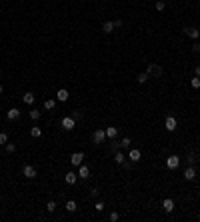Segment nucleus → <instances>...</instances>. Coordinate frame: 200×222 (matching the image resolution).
Instances as JSON below:
<instances>
[{
    "instance_id": "1",
    "label": "nucleus",
    "mask_w": 200,
    "mask_h": 222,
    "mask_svg": "<svg viewBox=\"0 0 200 222\" xmlns=\"http://www.w3.org/2000/svg\"><path fill=\"white\" fill-rule=\"evenodd\" d=\"M74 126H76V118L74 116H64L62 118V128H64V130H74Z\"/></svg>"
},
{
    "instance_id": "2",
    "label": "nucleus",
    "mask_w": 200,
    "mask_h": 222,
    "mask_svg": "<svg viewBox=\"0 0 200 222\" xmlns=\"http://www.w3.org/2000/svg\"><path fill=\"white\" fill-rule=\"evenodd\" d=\"M178 164H180V158H178L176 154H170L168 158H166V166L170 170H174V168H178Z\"/></svg>"
},
{
    "instance_id": "3",
    "label": "nucleus",
    "mask_w": 200,
    "mask_h": 222,
    "mask_svg": "<svg viewBox=\"0 0 200 222\" xmlns=\"http://www.w3.org/2000/svg\"><path fill=\"white\" fill-rule=\"evenodd\" d=\"M84 160V152H74V154L70 156V164L72 166H80Z\"/></svg>"
},
{
    "instance_id": "4",
    "label": "nucleus",
    "mask_w": 200,
    "mask_h": 222,
    "mask_svg": "<svg viewBox=\"0 0 200 222\" xmlns=\"http://www.w3.org/2000/svg\"><path fill=\"white\" fill-rule=\"evenodd\" d=\"M22 176H24V178H36V168L30 166V164H26V166L22 168Z\"/></svg>"
},
{
    "instance_id": "5",
    "label": "nucleus",
    "mask_w": 200,
    "mask_h": 222,
    "mask_svg": "<svg viewBox=\"0 0 200 222\" xmlns=\"http://www.w3.org/2000/svg\"><path fill=\"white\" fill-rule=\"evenodd\" d=\"M176 124H178V122H176V118H174V116H168L166 120H164V128H166L168 132H174V130H176Z\"/></svg>"
},
{
    "instance_id": "6",
    "label": "nucleus",
    "mask_w": 200,
    "mask_h": 222,
    "mask_svg": "<svg viewBox=\"0 0 200 222\" xmlns=\"http://www.w3.org/2000/svg\"><path fill=\"white\" fill-rule=\"evenodd\" d=\"M146 74H154V76H162V68L158 64H148L146 68Z\"/></svg>"
},
{
    "instance_id": "7",
    "label": "nucleus",
    "mask_w": 200,
    "mask_h": 222,
    "mask_svg": "<svg viewBox=\"0 0 200 222\" xmlns=\"http://www.w3.org/2000/svg\"><path fill=\"white\" fill-rule=\"evenodd\" d=\"M92 140H94L96 144H102L106 140V130H96L94 134H92Z\"/></svg>"
},
{
    "instance_id": "8",
    "label": "nucleus",
    "mask_w": 200,
    "mask_h": 222,
    "mask_svg": "<svg viewBox=\"0 0 200 222\" xmlns=\"http://www.w3.org/2000/svg\"><path fill=\"white\" fill-rule=\"evenodd\" d=\"M162 208H164V212H166V214H170V212L174 210V200H172V198H164V200H162Z\"/></svg>"
},
{
    "instance_id": "9",
    "label": "nucleus",
    "mask_w": 200,
    "mask_h": 222,
    "mask_svg": "<svg viewBox=\"0 0 200 222\" xmlns=\"http://www.w3.org/2000/svg\"><path fill=\"white\" fill-rule=\"evenodd\" d=\"M88 176H90V168H88L86 164H80V168H78V178H82V180H86Z\"/></svg>"
},
{
    "instance_id": "10",
    "label": "nucleus",
    "mask_w": 200,
    "mask_h": 222,
    "mask_svg": "<svg viewBox=\"0 0 200 222\" xmlns=\"http://www.w3.org/2000/svg\"><path fill=\"white\" fill-rule=\"evenodd\" d=\"M140 156H142V152H140L138 148H130V152H128V158L132 160V162H138V160H140Z\"/></svg>"
},
{
    "instance_id": "11",
    "label": "nucleus",
    "mask_w": 200,
    "mask_h": 222,
    "mask_svg": "<svg viewBox=\"0 0 200 222\" xmlns=\"http://www.w3.org/2000/svg\"><path fill=\"white\" fill-rule=\"evenodd\" d=\"M184 178L186 180H194V178H196V168H194V166H188V168L184 170Z\"/></svg>"
},
{
    "instance_id": "12",
    "label": "nucleus",
    "mask_w": 200,
    "mask_h": 222,
    "mask_svg": "<svg viewBox=\"0 0 200 222\" xmlns=\"http://www.w3.org/2000/svg\"><path fill=\"white\" fill-rule=\"evenodd\" d=\"M56 100L58 102H66L68 100V90H66V88H60V90L56 92Z\"/></svg>"
},
{
    "instance_id": "13",
    "label": "nucleus",
    "mask_w": 200,
    "mask_h": 222,
    "mask_svg": "<svg viewBox=\"0 0 200 222\" xmlns=\"http://www.w3.org/2000/svg\"><path fill=\"white\" fill-rule=\"evenodd\" d=\"M64 180H66V184H76V180H78V174H74V172H68L66 176H64Z\"/></svg>"
},
{
    "instance_id": "14",
    "label": "nucleus",
    "mask_w": 200,
    "mask_h": 222,
    "mask_svg": "<svg viewBox=\"0 0 200 222\" xmlns=\"http://www.w3.org/2000/svg\"><path fill=\"white\" fill-rule=\"evenodd\" d=\"M184 32L188 34L190 38H194V40H198V36H200V30H198V28H184Z\"/></svg>"
},
{
    "instance_id": "15",
    "label": "nucleus",
    "mask_w": 200,
    "mask_h": 222,
    "mask_svg": "<svg viewBox=\"0 0 200 222\" xmlns=\"http://www.w3.org/2000/svg\"><path fill=\"white\" fill-rule=\"evenodd\" d=\"M102 32L104 34H112L114 32V22H104L102 24Z\"/></svg>"
},
{
    "instance_id": "16",
    "label": "nucleus",
    "mask_w": 200,
    "mask_h": 222,
    "mask_svg": "<svg viewBox=\"0 0 200 222\" xmlns=\"http://www.w3.org/2000/svg\"><path fill=\"white\" fill-rule=\"evenodd\" d=\"M6 116L10 118V120H16V118L20 116V110H18V108H10V110L6 112Z\"/></svg>"
},
{
    "instance_id": "17",
    "label": "nucleus",
    "mask_w": 200,
    "mask_h": 222,
    "mask_svg": "<svg viewBox=\"0 0 200 222\" xmlns=\"http://www.w3.org/2000/svg\"><path fill=\"white\" fill-rule=\"evenodd\" d=\"M116 132H118V128L108 126V128H106V138H116Z\"/></svg>"
},
{
    "instance_id": "18",
    "label": "nucleus",
    "mask_w": 200,
    "mask_h": 222,
    "mask_svg": "<svg viewBox=\"0 0 200 222\" xmlns=\"http://www.w3.org/2000/svg\"><path fill=\"white\" fill-rule=\"evenodd\" d=\"M22 100L26 102V104H32V102L36 100V96H34V92H26V94L22 96Z\"/></svg>"
},
{
    "instance_id": "19",
    "label": "nucleus",
    "mask_w": 200,
    "mask_h": 222,
    "mask_svg": "<svg viewBox=\"0 0 200 222\" xmlns=\"http://www.w3.org/2000/svg\"><path fill=\"white\" fill-rule=\"evenodd\" d=\"M44 108L46 110H54V108H56V100H54V98H52V100H44Z\"/></svg>"
},
{
    "instance_id": "20",
    "label": "nucleus",
    "mask_w": 200,
    "mask_h": 222,
    "mask_svg": "<svg viewBox=\"0 0 200 222\" xmlns=\"http://www.w3.org/2000/svg\"><path fill=\"white\" fill-rule=\"evenodd\" d=\"M30 136H32V138H40V136H42V130H40L38 126H34V128H30Z\"/></svg>"
},
{
    "instance_id": "21",
    "label": "nucleus",
    "mask_w": 200,
    "mask_h": 222,
    "mask_svg": "<svg viewBox=\"0 0 200 222\" xmlns=\"http://www.w3.org/2000/svg\"><path fill=\"white\" fill-rule=\"evenodd\" d=\"M66 210L68 212H76V202H74V200H68V202H66Z\"/></svg>"
},
{
    "instance_id": "22",
    "label": "nucleus",
    "mask_w": 200,
    "mask_h": 222,
    "mask_svg": "<svg viewBox=\"0 0 200 222\" xmlns=\"http://www.w3.org/2000/svg\"><path fill=\"white\" fill-rule=\"evenodd\" d=\"M146 80H148V74H146V72H142V74H138V78H136V82H138V84H144Z\"/></svg>"
},
{
    "instance_id": "23",
    "label": "nucleus",
    "mask_w": 200,
    "mask_h": 222,
    "mask_svg": "<svg viewBox=\"0 0 200 222\" xmlns=\"http://www.w3.org/2000/svg\"><path fill=\"white\" fill-rule=\"evenodd\" d=\"M190 86L192 88H200V76H194V78L190 80Z\"/></svg>"
},
{
    "instance_id": "24",
    "label": "nucleus",
    "mask_w": 200,
    "mask_h": 222,
    "mask_svg": "<svg viewBox=\"0 0 200 222\" xmlns=\"http://www.w3.org/2000/svg\"><path fill=\"white\" fill-rule=\"evenodd\" d=\"M114 160H116V164H124V154H122V152H116Z\"/></svg>"
},
{
    "instance_id": "25",
    "label": "nucleus",
    "mask_w": 200,
    "mask_h": 222,
    "mask_svg": "<svg viewBox=\"0 0 200 222\" xmlns=\"http://www.w3.org/2000/svg\"><path fill=\"white\" fill-rule=\"evenodd\" d=\"M46 208H48L50 212H54V210H56V202H54V200H50V202L46 204Z\"/></svg>"
},
{
    "instance_id": "26",
    "label": "nucleus",
    "mask_w": 200,
    "mask_h": 222,
    "mask_svg": "<svg viewBox=\"0 0 200 222\" xmlns=\"http://www.w3.org/2000/svg\"><path fill=\"white\" fill-rule=\"evenodd\" d=\"M8 142V134L6 132H0V144H6Z\"/></svg>"
},
{
    "instance_id": "27",
    "label": "nucleus",
    "mask_w": 200,
    "mask_h": 222,
    "mask_svg": "<svg viewBox=\"0 0 200 222\" xmlns=\"http://www.w3.org/2000/svg\"><path fill=\"white\" fill-rule=\"evenodd\" d=\"M30 118L32 120H38V118H40V112H38V110H30Z\"/></svg>"
},
{
    "instance_id": "28",
    "label": "nucleus",
    "mask_w": 200,
    "mask_h": 222,
    "mask_svg": "<svg viewBox=\"0 0 200 222\" xmlns=\"http://www.w3.org/2000/svg\"><path fill=\"white\" fill-rule=\"evenodd\" d=\"M126 146H130V138H122L120 140V148H126Z\"/></svg>"
},
{
    "instance_id": "29",
    "label": "nucleus",
    "mask_w": 200,
    "mask_h": 222,
    "mask_svg": "<svg viewBox=\"0 0 200 222\" xmlns=\"http://www.w3.org/2000/svg\"><path fill=\"white\" fill-rule=\"evenodd\" d=\"M94 208H96L98 212H102V210H104V202H102V200H98V202L94 204Z\"/></svg>"
},
{
    "instance_id": "30",
    "label": "nucleus",
    "mask_w": 200,
    "mask_h": 222,
    "mask_svg": "<svg viewBox=\"0 0 200 222\" xmlns=\"http://www.w3.org/2000/svg\"><path fill=\"white\" fill-rule=\"evenodd\" d=\"M164 6H166V4H164V0H158V2H156V10L162 12V10H164Z\"/></svg>"
},
{
    "instance_id": "31",
    "label": "nucleus",
    "mask_w": 200,
    "mask_h": 222,
    "mask_svg": "<svg viewBox=\"0 0 200 222\" xmlns=\"http://www.w3.org/2000/svg\"><path fill=\"white\" fill-rule=\"evenodd\" d=\"M192 52L194 54H200V42H194V44H192Z\"/></svg>"
},
{
    "instance_id": "32",
    "label": "nucleus",
    "mask_w": 200,
    "mask_h": 222,
    "mask_svg": "<svg viewBox=\"0 0 200 222\" xmlns=\"http://www.w3.org/2000/svg\"><path fill=\"white\" fill-rule=\"evenodd\" d=\"M4 148H6V152H10V154L16 150V146H14V144H8V142H6V146H4Z\"/></svg>"
},
{
    "instance_id": "33",
    "label": "nucleus",
    "mask_w": 200,
    "mask_h": 222,
    "mask_svg": "<svg viewBox=\"0 0 200 222\" xmlns=\"http://www.w3.org/2000/svg\"><path fill=\"white\" fill-rule=\"evenodd\" d=\"M186 162H188V166H192L194 162H196V158H194V154H188V158H186Z\"/></svg>"
},
{
    "instance_id": "34",
    "label": "nucleus",
    "mask_w": 200,
    "mask_h": 222,
    "mask_svg": "<svg viewBox=\"0 0 200 222\" xmlns=\"http://www.w3.org/2000/svg\"><path fill=\"white\" fill-rule=\"evenodd\" d=\"M90 196H94V198H96V196H98V188H92L90 190Z\"/></svg>"
},
{
    "instance_id": "35",
    "label": "nucleus",
    "mask_w": 200,
    "mask_h": 222,
    "mask_svg": "<svg viewBox=\"0 0 200 222\" xmlns=\"http://www.w3.org/2000/svg\"><path fill=\"white\" fill-rule=\"evenodd\" d=\"M122 26V20H114V28H120Z\"/></svg>"
},
{
    "instance_id": "36",
    "label": "nucleus",
    "mask_w": 200,
    "mask_h": 222,
    "mask_svg": "<svg viewBox=\"0 0 200 222\" xmlns=\"http://www.w3.org/2000/svg\"><path fill=\"white\" fill-rule=\"evenodd\" d=\"M110 220H118V212H112V214H110Z\"/></svg>"
},
{
    "instance_id": "37",
    "label": "nucleus",
    "mask_w": 200,
    "mask_h": 222,
    "mask_svg": "<svg viewBox=\"0 0 200 222\" xmlns=\"http://www.w3.org/2000/svg\"><path fill=\"white\" fill-rule=\"evenodd\" d=\"M194 72H196L194 76H200V66H196V70H194Z\"/></svg>"
},
{
    "instance_id": "38",
    "label": "nucleus",
    "mask_w": 200,
    "mask_h": 222,
    "mask_svg": "<svg viewBox=\"0 0 200 222\" xmlns=\"http://www.w3.org/2000/svg\"><path fill=\"white\" fill-rule=\"evenodd\" d=\"M2 92H4V88H2V86H0V94H2Z\"/></svg>"
}]
</instances>
